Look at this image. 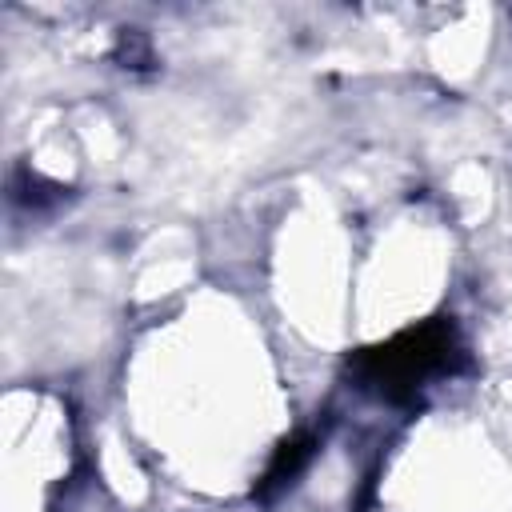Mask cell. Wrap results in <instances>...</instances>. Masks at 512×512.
<instances>
[{"label": "cell", "mask_w": 512, "mask_h": 512, "mask_svg": "<svg viewBox=\"0 0 512 512\" xmlns=\"http://www.w3.org/2000/svg\"><path fill=\"white\" fill-rule=\"evenodd\" d=\"M316 432H296V436H288L280 448H276V456L268 460V468H264V476H260V484L252 488V496L256 500H272L276 492H284L304 468H308V460H312V452H316Z\"/></svg>", "instance_id": "7a4b0ae2"}, {"label": "cell", "mask_w": 512, "mask_h": 512, "mask_svg": "<svg viewBox=\"0 0 512 512\" xmlns=\"http://www.w3.org/2000/svg\"><path fill=\"white\" fill-rule=\"evenodd\" d=\"M456 360H460V336H456L452 320L436 316V320L396 332L392 340H384L376 348H364L352 360V376L360 380V388H368L384 400H408L432 376L452 372Z\"/></svg>", "instance_id": "6da1fadb"}]
</instances>
